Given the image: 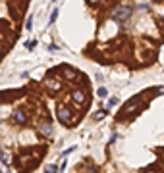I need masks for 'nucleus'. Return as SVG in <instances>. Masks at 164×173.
Returning a JSON list of instances; mask_svg holds the SVG:
<instances>
[{
    "mask_svg": "<svg viewBox=\"0 0 164 173\" xmlns=\"http://www.w3.org/2000/svg\"><path fill=\"white\" fill-rule=\"evenodd\" d=\"M131 12H133V8H131V6H120V8H116V10H114L112 17H114L116 21L124 23V21H127V17L131 16Z\"/></svg>",
    "mask_w": 164,
    "mask_h": 173,
    "instance_id": "f257e3e1",
    "label": "nucleus"
},
{
    "mask_svg": "<svg viewBox=\"0 0 164 173\" xmlns=\"http://www.w3.org/2000/svg\"><path fill=\"white\" fill-rule=\"evenodd\" d=\"M56 117H58V121L68 125V123H71V110L66 106H60V108H56Z\"/></svg>",
    "mask_w": 164,
    "mask_h": 173,
    "instance_id": "f03ea898",
    "label": "nucleus"
},
{
    "mask_svg": "<svg viewBox=\"0 0 164 173\" xmlns=\"http://www.w3.org/2000/svg\"><path fill=\"white\" fill-rule=\"evenodd\" d=\"M12 121H14V123H17V125H23V123L27 121V115H25V112H23V110H16V112H14V115H12Z\"/></svg>",
    "mask_w": 164,
    "mask_h": 173,
    "instance_id": "7ed1b4c3",
    "label": "nucleus"
},
{
    "mask_svg": "<svg viewBox=\"0 0 164 173\" xmlns=\"http://www.w3.org/2000/svg\"><path fill=\"white\" fill-rule=\"evenodd\" d=\"M12 10H14L16 14H17V19H20V17L23 16V12L27 10V2H21V4H16V2H12V4H10V12H12Z\"/></svg>",
    "mask_w": 164,
    "mask_h": 173,
    "instance_id": "20e7f679",
    "label": "nucleus"
},
{
    "mask_svg": "<svg viewBox=\"0 0 164 173\" xmlns=\"http://www.w3.org/2000/svg\"><path fill=\"white\" fill-rule=\"evenodd\" d=\"M71 98H74L75 104H85V100H87V98H85V92L81 89H77V90L71 92Z\"/></svg>",
    "mask_w": 164,
    "mask_h": 173,
    "instance_id": "39448f33",
    "label": "nucleus"
},
{
    "mask_svg": "<svg viewBox=\"0 0 164 173\" xmlns=\"http://www.w3.org/2000/svg\"><path fill=\"white\" fill-rule=\"evenodd\" d=\"M41 133L45 135V137H50L52 135V127H50L48 121H41Z\"/></svg>",
    "mask_w": 164,
    "mask_h": 173,
    "instance_id": "423d86ee",
    "label": "nucleus"
},
{
    "mask_svg": "<svg viewBox=\"0 0 164 173\" xmlns=\"http://www.w3.org/2000/svg\"><path fill=\"white\" fill-rule=\"evenodd\" d=\"M45 85H46L50 90H60V81H56V79H50V77H48L46 81H45Z\"/></svg>",
    "mask_w": 164,
    "mask_h": 173,
    "instance_id": "0eeeda50",
    "label": "nucleus"
},
{
    "mask_svg": "<svg viewBox=\"0 0 164 173\" xmlns=\"http://www.w3.org/2000/svg\"><path fill=\"white\" fill-rule=\"evenodd\" d=\"M60 71H62V73H64V75L68 77V79H74V77H75V71L71 69V67H68V65H64V67H62Z\"/></svg>",
    "mask_w": 164,
    "mask_h": 173,
    "instance_id": "6e6552de",
    "label": "nucleus"
},
{
    "mask_svg": "<svg viewBox=\"0 0 164 173\" xmlns=\"http://www.w3.org/2000/svg\"><path fill=\"white\" fill-rule=\"evenodd\" d=\"M8 156H10L8 152H0V160H2L4 164H10V158H8Z\"/></svg>",
    "mask_w": 164,
    "mask_h": 173,
    "instance_id": "1a4fd4ad",
    "label": "nucleus"
},
{
    "mask_svg": "<svg viewBox=\"0 0 164 173\" xmlns=\"http://www.w3.org/2000/svg\"><path fill=\"white\" fill-rule=\"evenodd\" d=\"M104 115H106V110H102V112H97V114H93V119H102Z\"/></svg>",
    "mask_w": 164,
    "mask_h": 173,
    "instance_id": "9d476101",
    "label": "nucleus"
},
{
    "mask_svg": "<svg viewBox=\"0 0 164 173\" xmlns=\"http://www.w3.org/2000/svg\"><path fill=\"white\" fill-rule=\"evenodd\" d=\"M97 94H99L100 98H106V96H108V90H106V89H99V92H97Z\"/></svg>",
    "mask_w": 164,
    "mask_h": 173,
    "instance_id": "9b49d317",
    "label": "nucleus"
},
{
    "mask_svg": "<svg viewBox=\"0 0 164 173\" xmlns=\"http://www.w3.org/2000/svg\"><path fill=\"white\" fill-rule=\"evenodd\" d=\"M143 173H159V171H156V165H153V168H149V169H145Z\"/></svg>",
    "mask_w": 164,
    "mask_h": 173,
    "instance_id": "f8f14e48",
    "label": "nucleus"
},
{
    "mask_svg": "<svg viewBox=\"0 0 164 173\" xmlns=\"http://www.w3.org/2000/svg\"><path fill=\"white\" fill-rule=\"evenodd\" d=\"M33 27V17H27V31H31Z\"/></svg>",
    "mask_w": 164,
    "mask_h": 173,
    "instance_id": "ddd939ff",
    "label": "nucleus"
},
{
    "mask_svg": "<svg viewBox=\"0 0 164 173\" xmlns=\"http://www.w3.org/2000/svg\"><path fill=\"white\" fill-rule=\"evenodd\" d=\"M58 169L56 168H54V165H48V168H46V173H56Z\"/></svg>",
    "mask_w": 164,
    "mask_h": 173,
    "instance_id": "4468645a",
    "label": "nucleus"
},
{
    "mask_svg": "<svg viewBox=\"0 0 164 173\" xmlns=\"http://www.w3.org/2000/svg\"><path fill=\"white\" fill-rule=\"evenodd\" d=\"M0 56H2V46H0Z\"/></svg>",
    "mask_w": 164,
    "mask_h": 173,
    "instance_id": "2eb2a0df",
    "label": "nucleus"
}]
</instances>
